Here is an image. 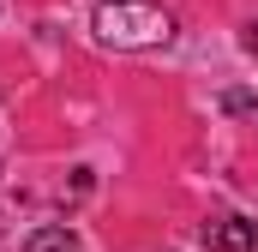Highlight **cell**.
Listing matches in <instances>:
<instances>
[{"instance_id":"1","label":"cell","mask_w":258,"mask_h":252,"mask_svg":"<svg viewBox=\"0 0 258 252\" xmlns=\"http://www.w3.org/2000/svg\"><path fill=\"white\" fill-rule=\"evenodd\" d=\"M90 30L102 48H168L174 42V12L162 0H102L90 12Z\"/></svg>"},{"instance_id":"3","label":"cell","mask_w":258,"mask_h":252,"mask_svg":"<svg viewBox=\"0 0 258 252\" xmlns=\"http://www.w3.org/2000/svg\"><path fill=\"white\" fill-rule=\"evenodd\" d=\"M18 252H78V234H72L66 222H42V228L24 234V246H18Z\"/></svg>"},{"instance_id":"2","label":"cell","mask_w":258,"mask_h":252,"mask_svg":"<svg viewBox=\"0 0 258 252\" xmlns=\"http://www.w3.org/2000/svg\"><path fill=\"white\" fill-rule=\"evenodd\" d=\"M204 246L210 252H252L258 246V222L252 216H216V222H204Z\"/></svg>"},{"instance_id":"5","label":"cell","mask_w":258,"mask_h":252,"mask_svg":"<svg viewBox=\"0 0 258 252\" xmlns=\"http://www.w3.org/2000/svg\"><path fill=\"white\" fill-rule=\"evenodd\" d=\"M246 48H252V54H258V18H252V24H246Z\"/></svg>"},{"instance_id":"4","label":"cell","mask_w":258,"mask_h":252,"mask_svg":"<svg viewBox=\"0 0 258 252\" xmlns=\"http://www.w3.org/2000/svg\"><path fill=\"white\" fill-rule=\"evenodd\" d=\"M216 108H222V114H258V96L234 84V90H222V96H216Z\"/></svg>"}]
</instances>
